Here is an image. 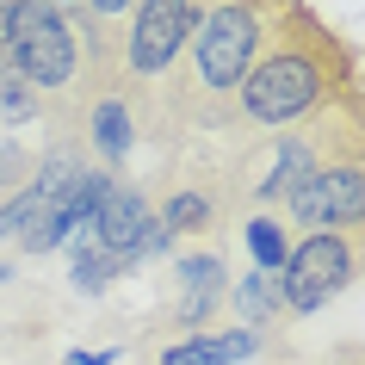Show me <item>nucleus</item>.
Returning <instances> with one entry per match:
<instances>
[{
    "label": "nucleus",
    "instance_id": "f257e3e1",
    "mask_svg": "<svg viewBox=\"0 0 365 365\" xmlns=\"http://www.w3.org/2000/svg\"><path fill=\"white\" fill-rule=\"evenodd\" d=\"M341 99H353V50L304 0H285V13L272 19L248 81L235 93V124L254 136H279L309 124L328 106H341Z\"/></svg>",
    "mask_w": 365,
    "mask_h": 365
},
{
    "label": "nucleus",
    "instance_id": "f03ea898",
    "mask_svg": "<svg viewBox=\"0 0 365 365\" xmlns=\"http://www.w3.org/2000/svg\"><path fill=\"white\" fill-rule=\"evenodd\" d=\"M279 13H285V0H205L192 43L173 68L155 118H168V124H235V93H242V81H248Z\"/></svg>",
    "mask_w": 365,
    "mask_h": 365
},
{
    "label": "nucleus",
    "instance_id": "7ed1b4c3",
    "mask_svg": "<svg viewBox=\"0 0 365 365\" xmlns=\"http://www.w3.org/2000/svg\"><path fill=\"white\" fill-rule=\"evenodd\" d=\"M0 56L19 68V81L43 99L50 124H68L62 136L81 130V112H87V50H81L75 19L50 6V0H19L13 6V25H6V50Z\"/></svg>",
    "mask_w": 365,
    "mask_h": 365
},
{
    "label": "nucleus",
    "instance_id": "20e7f679",
    "mask_svg": "<svg viewBox=\"0 0 365 365\" xmlns=\"http://www.w3.org/2000/svg\"><path fill=\"white\" fill-rule=\"evenodd\" d=\"M198 6L205 0H136L130 19H124V38H118V87L136 112V130L161 112V93H168L173 68L192 43Z\"/></svg>",
    "mask_w": 365,
    "mask_h": 365
},
{
    "label": "nucleus",
    "instance_id": "39448f33",
    "mask_svg": "<svg viewBox=\"0 0 365 365\" xmlns=\"http://www.w3.org/2000/svg\"><path fill=\"white\" fill-rule=\"evenodd\" d=\"M279 211H285V223H297L309 235L316 230H365V99L359 93L334 106V143Z\"/></svg>",
    "mask_w": 365,
    "mask_h": 365
},
{
    "label": "nucleus",
    "instance_id": "423d86ee",
    "mask_svg": "<svg viewBox=\"0 0 365 365\" xmlns=\"http://www.w3.org/2000/svg\"><path fill=\"white\" fill-rule=\"evenodd\" d=\"M272 279H279L285 316H309V309L334 304L341 291L365 279V230H316L304 242H291L285 267Z\"/></svg>",
    "mask_w": 365,
    "mask_h": 365
},
{
    "label": "nucleus",
    "instance_id": "0eeeda50",
    "mask_svg": "<svg viewBox=\"0 0 365 365\" xmlns=\"http://www.w3.org/2000/svg\"><path fill=\"white\" fill-rule=\"evenodd\" d=\"M93 242L106 254H118L124 267H143V260H155V254L173 248V235L161 230V217H155V198L143 192V186H130L124 173L112 180V192H106V205H99V217H93Z\"/></svg>",
    "mask_w": 365,
    "mask_h": 365
},
{
    "label": "nucleus",
    "instance_id": "6e6552de",
    "mask_svg": "<svg viewBox=\"0 0 365 365\" xmlns=\"http://www.w3.org/2000/svg\"><path fill=\"white\" fill-rule=\"evenodd\" d=\"M230 304V267H223V254L211 248H192L173 260V322L186 328H205L217 309Z\"/></svg>",
    "mask_w": 365,
    "mask_h": 365
},
{
    "label": "nucleus",
    "instance_id": "1a4fd4ad",
    "mask_svg": "<svg viewBox=\"0 0 365 365\" xmlns=\"http://www.w3.org/2000/svg\"><path fill=\"white\" fill-rule=\"evenodd\" d=\"M81 143H87V155H93L106 173H118L124 161H130L136 149V112L130 99H124V87H106V93L87 99V112H81Z\"/></svg>",
    "mask_w": 365,
    "mask_h": 365
},
{
    "label": "nucleus",
    "instance_id": "9d476101",
    "mask_svg": "<svg viewBox=\"0 0 365 365\" xmlns=\"http://www.w3.org/2000/svg\"><path fill=\"white\" fill-rule=\"evenodd\" d=\"M254 346H260L254 328H217V334H186V341H173L168 353H161V365H235V359H248Z\"/></svg>",
    "mask_w": 365,
    "mask_h": 365
},
{
    "label": "nucleus",
    "instance_id": "9b49d317",
    "mask_svg": "<svg viewBox=\"0 0 365 365\" xmlns=\"http://www.w3.org/2000/svg\"><path fill=\"white\" fill-rule=\"evenodd\" d=\"M155 217H161V230L180 242V235H198L217 223V198L198 186V180H180V186H168V192L155 198Z\"/></svg>",
    "mask_w": 365,
    "mask_h": 365
},
{
    "label": "nucleus",
    "instance_id": "f8f14e48",
    "mask_svg": "<svg viewBox=\"0 0 365 365\" xmlns=\"http://www.w3.org/2000/svg\"><path fill=\"white\" fill-rule=\"evenodd\" d=\"M230 304H235V322L242 328H272L279 316H285V297H279V279L272 272H260V267H248L242 279H230Z\"/></svg>",
    "mask_w": 365,
    "mask_h": 365
},
{
    "label": "nucleus",
    "instance_id": "ddd939ff",
    "mask_svg": "<svg viewBox=\"0 0 365 365\" xmlns=\"http://www.w3.org/2000/svg\"><path fill=\"white\" fill-rule=\"evenodd\" d=\"M43 118H50V112H43V99L19 81V68H13V62L0 56V130L13 136V130H31V124H43Z\"/></svg>",
    "mask_w": 365,
    "mask_h": 365
},
{
    "label": "nucleus",
    "instance_id": "4468645a",
    "mask_svg": "<svg viewBox=\"0 0 365 365\" xmlns=\"http://www.w3.org/2000/svg\"><path fill=\"white\" fill-rule=\"evenodd\" d=\"M242 242H248V254H254V267H260V272H279V267H285V254H291L285 217H272V211H254L248 223H242Z\"/></svg>",
    "mask_w": 365,
    "mask_h": 365
},
{
    "label": "nucleus",
    "instance_id": "2eb2a0df",
    "mask_svg": "<svg viewBox=\"0 0 365 365\" xmlns=\"http://www.w3.org/2000/svg\"><path fill=\"white\" fill-rule=\"evenodd\" d=\"M124 272H130V267H124L118 254H106V248H99V242H93L87 230L75 235V291H87V297H99V291L112 285V279H124Z\"/></svg>",
    "mask_w": 365,
    "mask_h": 365
},
{
    "label": "nucleus",
    "instance_id": "dca6fc26",
    "mask_svg": "<svg viewBox=\"0 0 365 365\" xmlns=\"http://www.w3.org/2000/svg\"><path fill=\"white\" fill-rule=\"evenodd\" d=\"M43 211H50V205L38 198V186H19V192L0 205V242H19V235L31 230V223H38Z\"/></svg>",
    "mask_w": 365,
    "mask_h": 365
},
{
    "label": "nucleus",
    "instance_id": "f3484780",
    "mask_svg": "<svg viewBox=\"0 0 365 365\" xmlns=\"http://www.w3.org/2000/svg\"><path fill=\"white\" fill-rule=\"evenodd\" d=\"M31 173H38V155L25 149L19 136H0V192L13 198L19 186H31Z\"/></svg>",
    "mask_w": 365,
    "mask_h": 365
},
{
    "label": "nucleus",
    "instance_id": "a211bd4d",
    "mask_svg": "<svg viewBox=\"0 0 365 365\" xmlns=\"http://www.w3.org/2000/svg\"><path fill=\"white\" fill-rule=\"evenodd\" d=\"M68 365H118V353H68Z\"/></svg>",
    "mask_w": 365,
    "mask_h": 365
},
{
    "label": "nucleus",
    "instance_id": "6ab92c4d",
    "mask_svg": "<svg viewBox=\"0 0 365 365\" xmlns=\"http://www.w3.org/2000/svg\"><path fill=\"white\" fill-rule=\"evenodd\" d=\"M13 6H19V0H0V50H6V25H13Z\"/></svg>",
    "mask_w": 365,
    "mask_h": 365
},
{
    "label": "nucleus",
    "instance_id": "aec40b11",
    "mask_svg": "<svg viewBox=\"0 0 365 365\" xmlns=\"http://www.w3.org/2000/svg\"><path fill=\"white\" fill-rule=\"evenodd\" d=\"M50 6H62V13H68V19H81V0H50Z\"/></svg>",
    "mask_w": 365,
    "mask_h": 365
},
{
    "label": "nucleus",
    "instance_id": "412c9836",
    "mask_svg": "<svg viewBox=\"0 0 365 365\" xmlns=\"http://www.w3.org/2000/svg\"><path fill=\"white\" fill-rule=\"evenodd\" d=\"M0 285H6V267H0Z\"/></svg>",
    "mask_w": 365,
    "mask_h": 365
}]
</instances>
